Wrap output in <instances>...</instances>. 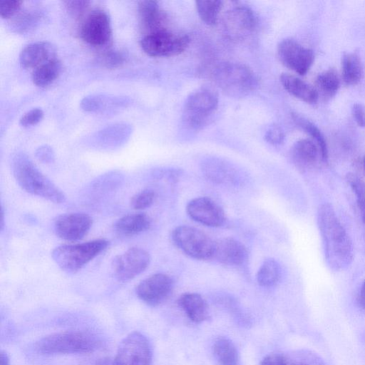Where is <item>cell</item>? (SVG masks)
<instances>
[{"label": "cell", "mask_w": 365, "mask_h": 365, "mask_svg": "<svg viewBox=\"0 0 365 365\" xmlns=\"http://www.w3.org/2000/svg\"><path fill=\"white\" fill-rule=\"evenodd\" d=\"M317 221L328 267L334 272L346 269L353 261V245L330 203L319 207Z\"/></svg>", "instance_id": "6da1fadb"}, {"label": "cell", "mask_w": 365, "mask_h": 365, "mask_svg": "<svg viewBox=\"0 0 365 365\" xmlns=\"http://www.w3.org/2000/svg\"><path fill=\"white\" fill-rule=\"evenodd\" d=\"M11 164L15 180L26 192L54 203L65 202L63 192L39 170L26 154H15Z\"/></svg>", "instance_id": "7a4b0ae2"}, {"label": "cell", "mask_w": 365, "mask_h": 365, "mask_svg": "<svg viewBox=\"0 0 365 365\" xmlns=\"http://www.w3.org/2000/svg\"><path fill=\"white\" fill-rule=\"evenodd\" d=\"M101 345L100 339L87 331L70 330L51 334L38 340L35 349L42 354L89 353Z\"/></svg>", "instance_id": "3957f363"}, {"label": "cell", "mask_w": 365, "mask_h": 365, "mask_svg": "<svg viewBox=\"0 0 365 365\" xmlns=\"http://www.w3.org/2000/svg\"><path fill=\"white\" fill-rule=\"evenodd\" d=\"M214 83L225 95L242 98L255 91L259 86L255 73L247 66L236 62H222L212 73Z\"/></svg>", "instance_id": "277c9868"}, {"label": "cell", "mask_w": 365, "mask_h": 365, "mask_svg": "<svg viewBox=\"0 0 365 365\" xmlns=\"http://www.w3.org/2000/svg\"><path fill=\"white\" fill-rule=\"evenodd\" d=\"M109 245L106 240H95L83 243L63 245L56 247L51 256L64 272L73 274L104 251Z\"/></svg>", "instance_id": "5b68a950"}, {"label": "cell", "mask_w": 365, "mask_h": 365, "mask_svg": "<svg viewBox=\"0 0 365 365\" xmlns=\"http://www.w3.org/2000/svg\"><path fill=\"white\" fill-rule=\"evenodd\" d=\"M218 106V96L209 87H200L187 97L182 111V121L187 127L200 130L209 124Z\"/></svg>", "instance_id": "8992f818"}, {"label": "cell", "mask_w": 365, "mask_h": 365, "mask_svg": "<svg viewBox=\"0 0 365 365\" xmlns=\"http://www.w3.org/2000/svg\"><path fill=\"white\" fill-rule=\"evenodd\" d=\"M172 240L176 247L193 259L207 260L213 258L215 241L197 228L178 226L172 232Z\"/></svg>", "instance_id": "52a82bcc"}, {"label": "cell", "mask_w": 365, "mask_h": 365, "mask_svg": "<svg viewBox=\"0 0 365 365\" xmlns=\"http://www.w3.org/2000/svg\"><path fill=\"white\" fill-rule=\"evenodd\" d=\"M190 42L187 34L165 30L145 35L140 41V46L150 56L167 57L180 54Z\"/></svg>", "instance_id": "ba28073f"}, {"label": "cell", "mask_w": 365, "mask_h": 365, "mask_svg": "<svg viewBox=\"0 0 365 365\" xmlns=\"http://www.w3.org/2000/svg\"><path fill=\"white\" fill-rule=\"evenodd\" d=\"M151 360L148 339L140 332L133 331L120 342L112 365H150Z\"/></svg>", "instance_id": "9c48e42d"}, {"label": "cell", "mask_w": 365, "mask_h": 365, "mask_svg": "<svg viewBox=\"0 0 365 365\" xmlns=\"http://www.w3.org/2000/svg\"><path fill=\"white\" fill-rule=\"evenodd\" d=\"M225 35L234 41L243 40L250 36L257 25V19L248 6L239 5L225 14L222 21Z\"/></svg>", "instance_id": "30bf717a"}, {"label": "cell", "mask_w": 365, "mask_h": 365, "mask_svg": "<svg viewBox=\"0 0 365 365\" xmlns=\"http://www.w3.org/2000/svg\"><path fill=\"white\" fill-rule=\"evenodd\" d=\"M277 51L281 63L300 76L309 71L314 61L313 51L293 38L282 40Z\"/></svg>", "instance_id": "8fae6325"}, {"label": "cell", "mask_w": 365, "mask_h": 365, "mask_svg": "<svg viewBox=\"0 0 365 365\" xmlns=\"http://www.w3.org/2000/svg\"><path fill=\"white\" fill-rule=\"evenodd\" d=\"M150 262L149 253L143 248L135 247L115 257L111 267L118 280L126 282L143 272Z\"/></svg>", "instance_id": "7c38bea8"}, {"label": "cell", "mask_w": 365, "mask_h": 365, "mask_svg": "<svg viewBox=\"0 0 365 365\" xmlns=\"http://www.w3.org/2000/svg\"><path fill=\"white\" fill-rule=\"evenodd\" d=\"M81 38L93 46H103L112 38V28L108 14L99 9L90 11L80 27Z\"/></svg>", "instance_id": "4fadbf2b"}, {"label": "cell", "mask_w": 365, "mask_h": 365, "mask_svg": "<svg viewBox=\"0 0 365 365\" xmlns=\"http://www.w3.org/2000/svg\"><path fill=\"white\" fill-rule=\"evenodd\" d=\"M173 288L172 278L163 273H156L141 281L136 287L138 298L148 305L155 307L163 302Z\"/></svg>", "instance_id": "5bb4252c"}, {"label": "cell", "mask_w": 365, "mask_h": 365, "mask_svg": "<svg viewBox=\"0 0 365 365\" xmlns=\"http://www.w3.org/2000/svg\"><path fill=\"white\" fill-rule=\"evenodd\" d=\"M186 212L192 220L207 227H220L226 220L222 208L207 197H195L189 201Z\"/></svg>", "instance_id": "9a60e30c"}, {"label": "cell", "mask_w": 365, "mask_h": 365, "mask_svg": "<svg viewBox=\"0 0 365 365\" xmlns=\"http://www.w3.org/2000/svg\"><path fill=\"white\" fill-rule=\"evenodd\" d=\"M92 218L81 212L67 213L58 216L54 220L53 230L60 238L68 241L81 240L92 226Z\"/></svg>", "instance_id": "2e32d148"}, {"label": "cell", "mask_w": 365, "mask_h": 365, "mask_svg": "<svg viewBox=\"0 0 365 365\" xmlns=\"http://www.w3.org/2000/svg\"><path fill=\"white\" fill-rule=\"evenodd\" d=\"M213 258L228 266H240L247 259L245 246L233 237H225L215 241Z\"/></svg>", "instance_id": "e0dca14e"}, {"label": "cell", "mask_w": 365, "mask_h": 365, "mask_svg": "<svg viewBox=\"0 0 365 365\" xmlns=\"http://www.w3.org/2000/svg\"><path fill=\"white\" fill-rule=\"evenodd\" d=\"M138 12L143 29L147 34L168 30V16L158 3L153 0L140 1L138 5Z\"/></svg>", "instance_id": "ac0fdd59"}, {"label": "cell", "mask_w": 365, "mask_h": 365, "mask_svg": "<svg viewBox=\"0 0 365 365\" xmlns=\"http://www.w3.org/2000/svg\"><path fill=\"white\" fill-rule=\"evenodd\" d=\"M56 50L47 41H37L24 46L19 54L21 66L25 68H36L55 58Z\"/></svg>", "instance_id": "d6986e66"}, {"label": "cell", "mask_w": 365, "mask_h": 365, "mask_svg": "<svg viewBox=\"0 0 365 365\" xmlns=\"http://www.w3.org/2000/svg\"><path fill=\"white\" fill-rule=\"evenodd\" d=\"M319 149L310 139H301L295 142L290 150V157L295 166L304 170L312 167L317 161Z\"/></svg>", "instance_id": "ffe728a7"}, {"label": "cell", "mask_w": 365, "mask_h": 365, "mask_svg": "<svg viewBox=\"0 0 365 365\" xmlns=\"http://www.w3.org/2000/svg\"><path fill=\"white\" fill-rule=\"evenodd\" d=\"M279 81L283 88L292 96L309 104H315L319 94L315 88L299 77L282 73Z\"/></svg>", "instance_id": "44dd1931"}, {"label": "cell", "mask_w": 365, "mask_h": 365, "mask_svg": "<svg viewBox=\"0 0 365 365\" xmlns=\"http://www.w3.org/2000/svg\"><path fill=\"white\" fill-rule=\"evenodd\" d=\"M178 303L188 319L195 323H202L209 317L207 304L197 293H184L179 297Z\"/></svg>", "instance_id": "7402d4cb"}, {"label": "cell", "mask_w": 365, "mask_h": 365, "mask_svg": "<svg viewBox=\"0 0 365 365\" xmlns=\"http://www.w3.org/2000/svg\"><path fill=\"white\" fill-rule=\"evenodd\" d=\"M150 225V217L145 213L138 212L120 217L115 222L114 228L120 235L132 236L146 231Z\"/></svg>", "instance_id": "603a6c76"}, {"label": "cell", "mask_w": 365, "mask_h": 365, "mask_svg": "<svg viewBox=\"0 0 365 365\" xmlns=\"http://www.w3.org/2000/svg\"><path fill=\"white\" fill-rule=\"evenodd\" d=\"M341 75L344 82L348 86H354L361 81L364 68L358 52H346L342 55Z\"/></svg>", "instance_id": "cb8c5ba5"}, {"label": "cell", "mask_w": 365, "mask_h": 365, "mask_svg": "<svg viewBox=\"0 0 365 365\" xmlns=\"http://www.w3.org/2000/svg\"><path fill=\"white\" fill-rule=\"evenodd\" d=\"M294 123L307 133L318 146L323 161L328 160V148L325 138L319 128L308 118L297 113L291 114Z\"/></svg>", "instance_id": "d4e9b609"}, {"label": "cell", "mask_w": 365, "mask_h": 365, "mask_svg": "<svg viewBox=\"0 0 365 365\" xmlns=\"http://www.w3.org/2000/svg\"><path fill=\"white\" fill-rule=\"evenodd\" d=\"M205 176L217 183L233 182L235 173L232 167L219 160L211 159L205 162L202 168Z\"/></svg>", "instance_id": "484cf974"}, {"label": "cell", "mask_w": 365, "mask_h": 365, "mask_svg": "<svg viewBox=\"0 0 365 365\" xmlns=\"http://www.w3.org/2000/svg\"><path fill=\"white\" fill-rule=\"evenodd\" d=\"M61 71V61L54 58L36 68L31 75L33 83L39 87L51 84Z\"/></svg>", "instance_id": "4316f807"}, {"label": "cell", "mask_w": 365, "mask_h": 365, "mask_svg": "<svg viewBox=\"0 0 365 365\" xmlns=\"http://www.w3.org/2000/svg\"><path fill=\"white\" fill-rule=\"evenodd\" d=\"M213 351L220 365H239L238 351L229 339H217L213 344Z\"/></svg>", "instance_id": "83f0119b"}, {"label": "cell", "mask_w": 365, "mask_h": 365, "mask_svg": "<svg viewBox=\"0 0 365 365\" xmlns=\"http://www.w3.org/2000/svg\"><path fill=\"white\" fill-rule=\"evenodd\" d=\"M317 92L327 98L336 95L340 87V79L334 68H329L319 73L315 80Z\"/></svg>", "instance_id": "f1b7e54d"}, {"label": "cell", "mask_w": 365, "mask_h": 365, "mask_svg": "<svg viewBox=\"0 0 365 365\" xmlns=\"http://www.w3.org/2000/svg\"><path fill=\"white\" fill-rule=\"evenodd\" d=\"M281 277V267L274 259H266L257 273V283L264 287L275 285Z\"/></svg>", "instance_id": "f546056e"}, {"label": "cell", "mask_w": 365, "mask_h": 365, "mask_svg": "<svg viewBox=\"0 0 365 365\" xmlns=\"http://www.w3.org/2000/svg\"><path fill=\"white\" fill-rule=\"evenodd\" d=\"M197 14L207 25L216 24L222 8V1L219 0H199L195 1Z\"/></svg>", "instance_id": "4dcf8cb0"}, {"label": "cell", "mask_w": 365, "mask_h": 365, "mask_svg": "<svg viewBox=\"0 0 365 365\" xmlns=\"http://www.w3.org/2000/svg\"><path fill=\"white\" fill-rule=\"evenodd\" d=\"M130 133V127L119 124L100 131L96 137L97 139H99L101 145H106L107 147L115 146L126 140Z\"/></svg>", "instance_id": "1f68e13d"}, {"label": "cell", "mask_w": 365, "mask_h": 365, "mask_svg": "<svg viewBox=\"0 0 365 365\" xmlns=\"http://www.w3.org/2000/svg\"><path fill=\"white\" fill-rule=\"evenodd\" d=\"M284 357L289 365H326L317 354L307 349L292 351Z\"/></svg>", "instance_id": "d6a6232c"}, {"label": "cell", "mask_w": 365, "mask_h": 365, "mask_svg": "<svg viewBox=\"0 0 365 365\" xmlns=\"http://www.w3.org/2000/svg\"><path fill=\"white\" fill-rule=\"evenodd\" d=\"M346 180L356 196L361 218L365 225V182L354 173H348Z\"/></svg>", "instance_id": "836d02e7"}, {"label": "cell", "mask_w": 365, "mask_h": 365, "mask_svg": "<svg viewBox=\"0 0 365 365\" xmlns=\"http://www.w3.org/2000/svg\"><path fill=\"white\" fill-rule=\"evenodd\" d=\"M113 100L103 96L92 95L85 97L81 103L83 110L88 112H97L103 109H106L107 104L111 103Z\"/></svg>", "instance_id": "e575fe53"}, {"label": "cell", "mask_w": 365, "mask_h": 365, "mask_svg": "<svg viewBox=\"0 0 365 365\" xmlns=\"http://www.w3.org/2000/svg\"><path fill=\"white\" fill-rule=\"evenodd\" d=\"M155 199V192L150 189H145L133 196L130 205L135 210H144L150 207L153 204Z\"/></svg>", "instance_id": "d590c367"}, {"label": "cell", "mask_w": 365, "mask_h": 365, "mask_svg": "<svg viewBox=\"0 0 365 365\" xmlns=\"http://www.w3.org/2000/svg\"><path fill=\"white\" fill-rule=\"evenodd\" d=\"M38 21L36 14L24 12L16 17L13 29L16 32L24 33L35 26Z\"/></svg>", "instance_id": "8d00e7d4"}, {"label": "cell", "mask_w": 365, "mask_h": 365, "mask_svg": "<svg viewBox=\"0 0 365 365\" xmlns=\"http://www.w3.org/2000/svg\"><path fill=\"white\" fill-rule=\"evenodd\" d=\"M125 58V55L120 51H109L102 57V63L108 68H115L123 64Z\"/></svg>", "instance_id": "74e56055"}, {"label": "cell", "mask_w": 365, "mask_h": 365, "mask_svg": "<svg viewBox=\"0 0 365 365\" xmlns=\"http://www.w3.org/2000/svg\"><path fill=\"white\" fill-rule=\"evenodd\" d=\"M63 3L70 14L79 17L88 9L91 2L88 0H66Z\"/></svg>", "instance_id": "f35d334b"}, {"label": "cell", "mask_w": 365, "mask_h": 365, "mask_svg": "<svg viewBox=\"0 0 365 365\" xmlns=\"http://www.w3.org/2000/svg\"><path fill=\"white\" fill-rule=\"evenodd\" d=\"M22 1L1 0L0 15L3 19H9L16 14L20 9Z\"/></svg>", "instance_id": "ab89813d"}, {"label": "cell", "mask_w": 365, "mask_h": 365, "mask_svg": "<svg viewBox=\"0 0 365 365\" xmlns=\"http://www.w3.org/2000/svg\"><path fill=\"white\" fill-rule=\"evenodd\" d=\"M284 138L283 130L276 124L270 125L264 133L265 140L273 145L282 144Z\"/></svg>", "instance_id": "60d3db41"}, {"label": "cell", "mask_w": 365, "mask_h": 365, "mask_svg": "<svg viewBox=\"0 0 365 365\" xmlns=\"http://www.w3.org/2000/svg\"><path fill=\"white\" fill-rule=\"evenodd\" d=\"M43 117V111L41 108H33L21 116L19 123L21 126L28 128L37 124Z\"/></svg>", "instance_id": "b9f144b4"}, {"label": "cell", "mask_w": 365, "mask_h": 365, "mask_svg": "<svg viewBox=\"0 0 365 365\" xmlns=\"http://www.w3.org/2000/svg\"><path fill=\"white\" fill-rule=\"evenodd\" d=\"M36 156L43 163H51L54 161L55 155L53 150L48 145L39 147L36 151Z\"/></svg>", "instance_id": "7bdbcfd3"}, {"label": "cell", "mask_w": 365, "mask_h": 365, "mask_svg": "<svg viewBox=\"0 0 365 365\" xmlns=\"http://www.w3.org/2000/svg\"><path fill=\"white\" fill-rule=\"evenodd\" d=\"M351 114L355 122L361 128H365V107L360 103H354L351 106Z\"/></svg>", "instance_id": "ee69618b"}, {"label": "cell", "mask_w": 365, "mask_h": 365, "mask_svg": "<svg viewBox=\"0 0 365 365\" xmlns=\"http://www.w3.org/2000/svg\"><path fill=\"white\" fill-rule=\"evenodd\" d=\"M260 365H289L284 356L280 354H270L265 356Z\"/></svg>", "instance_id": "f6af8a7d"}, {"label": "cell", "mask_w": 365, "mask_h": 365, "mask_svg": "<svg viewBox=\"0 0 365 365\" xmlns=\"http://www.w3.org/2000/svg\"><path fill=\"white\" fill-rule=\"evenodd\" d=\"M0 365H10V360L8 354L1 351L0 353Z\"/></svg>", "instance_id": "bcb514c9"}, {"label": "cell", "mask_w": 365, "mask_h": 365, "mask_svg": "<svg viewBox=\"0 0 365 365\" xmlns=\"http://www.w3.org/2000/svg\"><path fill=\"white\" fill-rule=\"evenodd\" d=\"M360 304L365 307V280L364 281L359 294Z\"/></svg>", "instance_id": "7dc6e473"}, {"label": "cell", "mask_w": 365, "mask_h": 365, "mask_svg": "<svg viewBox=\"0 0 365 365\" xmlns=\"http://www.w3.org/2000/svg\"><path fill=\"white\" fill-rule=\"evenodd\" d=\"M364 168H365V158H364Z\"/></svg>", "instance_id": "c3c4849f"}]
</instances>
